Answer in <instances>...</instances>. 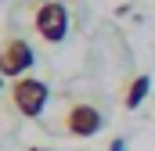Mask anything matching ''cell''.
I'll return each instance as SVG.
<instances>
[{
    "instance_id": "1",
    "label": "cell",
    "mask_w": 155,
    "mask_h": 151,
    "mask_svg": "<svg viewBox=\"0 0 155 151\" xmlns=\"http://www.w3.org/2000/svg\"><path fill=\"white\" fill-rule=\"evenodd\" d=\"M29 22H33V33L51 47L69 36V25H72L65 0H36L33 11H29Z\"/></svg>"
},
{
    "instance_id": "2",
    "label": "cell",
    "mask_w": 155,
    "mask_h": 151,
    "mask_svg": "<svg viewBox=\"0 0 155 151\" xmlns=\"http://www.w3.org/2000/svg\"><path fill=\"white\" fill-rule=\"evenodd\" d=\"M61 133L65 137H76V140H87V137H97L105 130V108L94 104V101H72L65 112H61Z\"/></svg>"
},
{
    "instance_id": "3",
    "label": "cell",
    "mask_w": 155,
    "mask_h": 151,
    "mask_svg": "<svg viewBox=\"0 0 155 151\" xmlns=\"http://www.w3.org/2000/svg\"><path fill=\"white\" fill-rule=\"evenodd\" d=\"M51 101V86L36 79V76H22V79H11V104L15 112L25 115V119H40L43 108Z\"/></svg>"
},
{
    "instance_id": "4",
    "label": "cell",
    "mask_w": 155,
    "mask_h": 151,
    "mask_svg": "<svg viewBox=\"0 0 155 151\" xmlns=\"http://www.w3.org/2000/svg\"><path fill=\"white\" fill-rule=\"evenodd\" d=\"M36 65V50L25 36H7L0 43V76L4 79H22Z\"/></svg>"
},
{
    "instance_id": "5",
    "label": "cell",
    "mask_w": 155,
    "mask_h": 151,
    "mask_svg": "<svg viewBox=\"0 0 155 151\" xmlns=\"http://www.w3.org/2000/svg\"><path fill=\"white\" fill-rule=\"evenodd\" d=\"M148 90H152V76H134L130 83H126V90H123V108L126 112H134V108H141V101L148 97Z\"/></svg>"
},
{
    "instance_id": "6",
    "label": "cell",
    "mask_w": 155,
    "mask_h": 151,
    "mask_svg": "<svg viewBox=\"0 0 155 151\" xmlns=\"http://www.w3.org/2000/svg\"><path fill=\"white\" fill-rule=\"evenodd\" d=\"M108 151H126V140H112V148Z\"/></svg>"
},
{
    "instance_id": "7",
    "label": "cell",
    "mask_w": 155,
    "mask_h": 151,
    "mask_svg": "<svg viewBox=\"0 0 155 151\" xmlns=\"http://www.w3.org/2000/svg\"><path fill=\"white\" fill-rule=\"evenodd\" d=\"M29 151H51V148H29Z\"/></svg>"
},
{
    "instance_id": "8",
    "label": "cell",
    "mask_w": 155,
    "mask_h": 151,
    "mask_svg": "<svg viewBox=\"0 0 155 151\" xmlns=\"http://www.w3.org/2000/svg\"><path fill=\"white\" fill-rule=\"evenodd\" d=\"M0 90H4V76H0Z\"/></svg>"
}]
</instances>
